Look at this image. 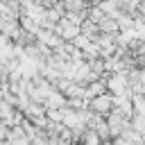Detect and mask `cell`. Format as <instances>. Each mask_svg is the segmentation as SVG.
Returning a JSON list of instances; mask_svg holds the SVG:
<instances>
[{
	"label": "cell",
	"mask_w": 145,
	"mask_h": 145,
	"mask_svg": "<svg viewBox=\"0 0 145 145\" xmlns=\"http://www.w3.org/2000/svg\"><path fill=\"white\" fill-rule=\"evenodd\" d=\"M88 109L95 111V113H100V116H106V113L113 109V95L106 91V93H102V95L91 97V100H88Z\"/></svg>",
	"instance_id": "1"
},
{
	"label": "cell",
	"mask_w": 145,
	"mask_h": 145,
	"mask_svg": "<svg viewBox=\"0 0 145 145\" xmlns=\"http://www.w3.org/2000/svg\"><path fill=\"white\" fill-rule=\"evenodd\" d=\"M34 39H36V41H41L43 45H48L50 50H54V48H59V45L63 43V41H61L52 29H45V27H39V29L34 32Z\"/></svg>",
	"instance_id": "2"
},
{
	"label": "cell",
	"mask_w": 145,
	"mask_h": 145,
	"mask_svg": "<svg viewBox=\"0 0 145 145\" xmlns=\"http://www.w3.org/2000/svg\"><path fill=\"white\" fill-rule=\"evenodd\" d=\"M23 116H25L29 122H36L39 118L45 116V104H43V102H34V100H29V104L23 109Z\"/></svg>",
	"instance_id": "3"
},
{
	"label": "cell",
	"mask_w": 145,
	"mask_h": 145,
	"mask_svg": "<svg viewBox=\"0 0 145 145\" xmlns=\"http://www.w3.org/2000/svg\"><path fill=\"white\" fill-rule=\"evenodd\" d=\"M116 25H118V29L134 27V16L127 14V11H118V16H116Z\"/></svg>",
	"instance_id": "4"
},
{
	"label": "cell",
	"mask_w": 145,
	"mask_h": 145,
	"mask_svg": "<svg viewBox=\"0 0 145 145\" xmlns=\"http://www.w3.org/2000/svg\"><path fill=\"white\" fill-rule=\"evenodd\" d=\"M18 27L25 29V32H29V34H34V32L39 29V25H36L29 16H25V14H18Z\"/></svg>",
	"instance_id": "5"
},
{
	"label": "cell",
	"mask_w": 145,
	"mask_h": 145,
	"mask_svg": "<svg viewBox=\"0 0 145 145\" xmlns=\"http://www.w3.org/2000/svg\"><path fill=\"white\" fill-rule=\"evenodd\" d=\"M70 43H72V45H75V48H79V50H82V52H84V50H86V48H88V45H91V39H88V36H86V34H82V32H79V34H77V36H75V39H72V41H70Z\"/></svg>",
	"instance_id": "6"
},
{
	"label": "cell",
	"mask_w": 145,
	"mask_h": 145,
	"mask_svg": "<svg viewBox=\"0 0 145 145\" xmlns=\"http://www.w3.org/2000/svg\"><path fill=\"white\" fill-rule=\"evenodd\" d=\"M143 95H145V93H143Z\"/></svg>",
	"instance_id": "7"
}]
</instances>
